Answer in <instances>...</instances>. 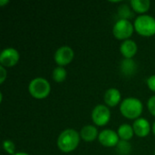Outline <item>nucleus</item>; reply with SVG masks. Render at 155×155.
Returning <instances> with one entry per match:
<instances>
[{"instance_id":"1","label":"nucleus","mask_w":155,"mask_h":155,"mask_svg":"<svg viewBox=\"0 0 155 155\" xmlns=\"http://www.w3.org/2000/svg\"><path fill=\"white\" fill-rule=\"evenodd\" d=\"M80 134L74 129H66L57 139V146L63 153H71L77 148L80 143Z\"/></svg>"},{"instance_id":"2","label":"nucleus","mask_w":155,"mask_h":155,"mask_svg":"<svg viewBox=\"0 0 155 155\" xmlns=\"http://www.w3.org/2000/svg\"><path fill=\"white\" fill-rule=\"evenodd\" d=\"M120 111L122 114L127 119H138L143 112L142 102L134 97L124 99L120 106Z\"/></svg>"},{"instance_id":"3","label":"nucleus","mask_w":155,"mask_h":155,"mask_svg":"<svg viewBox=\"0 0 155 155\" xmlns=\"http://www.w3.org/2000/svg\"><path fill=\"white\" fill-rule=\"evenodd\" d=\"M30 94L36 99H44L47 97L51 92V86L49 82L42 77L33 79L28 86Z\"/></svg>"},{"instance_id":"4","label":"nucleus","mask_w":155,"mask_h":155,"mask_svg":"<svg viewBox=\"0 0 155 155\" xmlns=\"http://www.w3.org/2000/svg\"><path fill=\"white\" fill-rule=\"evenodd\" d=\"M135 31L143 36H152L155 35V19L147 15H142L135 19Z\"/></svg>"},{"instance_id":"5","label":"nucleus","mask_w":155,"mask_h":155,"mask_svg":"<svg viewBox=\"0 0 155 155\" xmlns=\"http://www.w3.org/2000/svg\"><path fill=\"white\" fill-rule=\"evenodd\" d=\"M134 25L128 19H120L118 20L113 29L114 35L119 40H128V38L133 35Z\"/></svg>"},{"instance_id":"6","label":"nucleus","mask_w":155,"mask_h":155,"mask_svg":"<svg viewBox=\"0 0 155 155\" xmlns=\"http://www.w3.org/2000/svg\"><path fill=\"white\" fill-rule=\"evenodd\" d=\"M111 118V112L105 105H96L92 112V120L98 126H104L108 124Z\"/></svg>"},{"instance_id":"7","label":"nucleus","mask_w":155,"mask_h":155,"mask_svg":"<svg viewBox=\"0 0 155 155\" xmlns=\"http://www.w3.org/2000/svg\"><path fill=\"white\" fill-rule=\"evenodd\" d=\"M74 56L73 49L69 46H62L58 48L54 54V61L59 66H64L70 64Z\"/></svg>"},{"instance_id":"8","label":"nucleus","mask_w":155,"mask_h":155,"mask_svg":"<svg viewBox=\"0 0 155 155\" xmlns=\"http://www.w3.org/2000/svg\"><path fill=\"white\" fill-rule=\"evenodd\" d=\"M19 61V54L15 48H5L0 54V63L4 67H13Z\"/></svg>"},{"instance_id":"9","label":"nucleus","mask_w":155,"mask_h":155,"mask_svg":"<svg viewBox=\"0 0 155 155\" xmlns=\"http://www.w3.org/2000/svg\"><path fill=\"white\" fill-rule=\"evenodd\" d=\"M98 140L104 147H114L117 146L119 141V135L113 130H104L99 134Z\"/></svg>"},{"instance_id":"10","label":"nucleus","mask_w":155,"mask_h":155,"mask_svg":"<svg viewBox=\"0 0 155 155\" xmlns=\"http://www.w3.org/2000/svg\"><path fill=\"white\" fill-rule=\"evenodd\" d=\"M134 134L139 137H145L151 131V125L149 122L144 118H138L135 120L133 125Z\"/></svg>"},{"instance_id":"11","label":"nucleus","mask_w":155,"mask_h":155,"mask_svg":"<svg viewBox=\"0 0 155 155\" xmlns=\"http://www.w3.org/2000/svg\"><path fill=\"white\" fill-rule=\"evenodd\" d=\"M137 50H138V47H137L136 43L131 39L125 40L121 45V47H120L121 54L127 59H132L136 54Z\"/></svg>"},{"instance_id":"12","label":"nucleus","mask_w":155,"mask_h":155,"mask_svg":"<svg viewBox=\"0 0 155 155\" xmlns=\"http://www.w3.org/2000/svg\"><path fill=\"white\" fill-rule=\"evenodd\" d=\"M121 101V94L116 88H110L104 94V102L108 106L114 107Z\"/></svg>"},{"instance_id":"13","label":"nucleus","mask_w":155,"mask_h":155,"mask_svg":"<svg viewBox=\"0 0 155 155\" xmlns=\"http://www.w3.org/2000/svg\"><path fill=\"white\" fill-rule=\"evenodd\" d=\"M80 136L85 142H93L99 136V134L97 129L94 125H85L82 128Z\"/></svg>"},{"instance_id":"14","label":"nucleus","mask_w":155,"mask_h":155,"mask_svg":"<svg viewBox=\"0 0 155 155\" xmlns=\"http://www.w3.org/2000/svg\"><path fill=\"white\" fill-rule=\"evenodd\" d=\"M136 69H137L136 64L133 59L125 58L121 63V71L126 76L133 75L136 72Z\"/></svg>"},{"instance_id":"15","label":"nucleus","mask_w":155,"mask_h":155,"mask_svg":"<svg viewBox=\"0 0 155 155\" xmlns=\"http://www.w3.org/2000/svg\"><path fill=\"white\" fill-rule=\"evenodd\" d=\"M118 135H119V138L122 139V141H130L133 136H134V128L129 125V124H122L119 129H118V132H117Z\"/></svg>"},{"instance_id":"16","label":"nucleus","mask_w":155,"mask_h":155,"mask_svg":"<svg viewBox=\"0 0 155 155\" xmlns=\"http://www.w3.org/2000/svg\"><path fill=\"white\" fill-rule=\"evenodd\" d=\"M131 5L135 12L143 14L149 10L151 2L149 0H132Z\"/></svg>"},{"instance_id":"17","label":"nucleus","mask_w":155,"mask_h":155,"mask_svg":"<svg viewBox=\"0 0 155 155\" xmlns=\"http://www.w3.org/2000/svg\"><path fill=\"white\" fill-rule=\"evenodd\" d=\"M66 78V71L62 66H57L53 72V79L56 83H62Z\"/></svg>"},{"instance_id":"18","label":"nucleus","mask_w":155,"mask_h":155,"mask_svg":"<svg viewBox=\"0 0 155 155\" xmlns=\"http://www.w3.org/2000/svg\"><path fill=\"white\" fill-rule=\"evenodd\" d=\"M131 144L126 141H120L117 144V151L120 154L127 155L131 152Z\"/></svg>"},{"instance_id":"19","label":"nucleus","mask_w":155,"mask_h":155,"mask_svg":"<svg viewBox=\"0 0 155 155\" xmlns=\"http://www.w3.org/2000/svg\"><path fill=\"white\" fill-rule=\"evenodd\" d=\"M3 146H4V149L6 153H8L11 155L15 154V143L13 142H11L9 140H5L3 143Z\"/></svg>"},{"instance_id":"20","label":"nucleus","mask_w":155,"mask_h":155,"mask_svg":"<svg viewBox=\"0 0 155 155\" xmlns=\"http://www.w3.org/2000/svg\"><path fill=\"white\" fill-rule=\"evenodd\" d=\"M147 106H148V109H149V112L155 116V95L154 96H152L149 101H148V104H147Z\"/></svg>"},{"instance_id":"21","label":"nucleus","mask_w":155,"mask_h":155,"mask_svg":"<svg viewBox=\"0 0 155 155\" xmlns=\"http://www.w3.org/2000/svg\"><path fill=\"white\" fill-rule=\"evenodd\" d=\"M125 14H127L128 17H130V16L132 17V16H133V13L130 12L128 6H126V5L122 6V8L120 9V15H121V16H122V19H126V15H125Z\"/></svg>"},{"instance_id":"22","label":"nucleus","mask_w":155,"mask_h":155,"mask_svg":"<svg viewBox=\"0 0 155 155\" xmlns=\"http://www.w3.org/2000/svg\"><path fill=\"white\" fill-rule=\"evenodd\" d=\"M147 84H148V87L151 91L155 92V74L150 76L147 80Z\"/></svg>"},{"instance_id":"23","label":"nucleus","mask_w":155,"mask_h":155,"mask_svg":"<svg viewBox=\"0 0 155 155\" xmlns=\"http://www.w3.org/2000/svg\"><path fill=\"white\" fill-rule=\"evenodd\" d=\"M0 74H1V76H0V84H3L4 82H5V78H6V71H5V67L4 66H0Z\"/></svg>"},{"instance_id":"24","label":"nucleus","mask_w":155,"mask_h":155,"mask_svg":"<svg viewBox=\"0 0 155 155\" xmlns=\"http://www.w3.org/2000/svg\"><path fill=\"white\" fill-rule=\"evenodd\" d=\"M5 4H8V1H3V0H1V1H0V5H2V6H3Z\"/></svg>"},{"instance_id":"25","label":"nucleus","mask_w":155,"mask_h":155,"mask_svg":"<svg viewBox=\"0 0 155 155\" xmlns=\"http://www.w3.org/2000/svg\"><path fill=\"white\" fill-rule=\"evenodd\" d=\"M14 155H29L28 153H15Z\"/></svg>"},{"instance_id":"26","label":"nucleus","mask_w":155,"mask_h":155,"mask_svg":"<svg viewBox=\"0 0 155 155\" xmlns=\"http://www.w3.org/2000/svg\"><path fill=\"white\" fill-rule=\"evenodd\" d=\"M153 134H154L155 135V123L153 124Z\"/></svg>"},{"instance_id":"27","label":"nucleus","mask_w":155,"mask_h":155,"mask_svg":"<svg viewBox=\"0 0 155 155\" xmlns=\"http://www.w3.org/2000/svg\"><path fill=\"white\" fill-rule=\"evenodd\" d=\"M154 154H155V153H154Z\"/></svg>"}]
</instances>
